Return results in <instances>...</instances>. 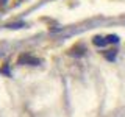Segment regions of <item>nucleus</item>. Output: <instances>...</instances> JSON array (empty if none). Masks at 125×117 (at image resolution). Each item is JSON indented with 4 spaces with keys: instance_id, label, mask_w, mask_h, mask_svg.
<instances>
[{
    "instance_id": "20e7f679",
    "label": "nucleus",
    "mask_w": 125,
    "mask_h": 117,
    "mask_svg": "<svg viewBox=\"0 0 125 117\" xmlns=\"http://www.w3.org/2000/svg\"><path fill=\"white\" fill-rule=\"evenodd\" d=\"M10 28H21V27H25V23H11V25H8Z\"/></svg>"
},
{
    "instance_id": "f03ea898",
    "label": "nucleus",
    "mask_w": 125,
    "mask_h": 117,
    "mask_svg": "<svg viewBox=\"0 0 125 117\" xmlns=\"http://www.w3.org/2000/svg\"><path fill=\"white\" fill-rule=\"evenodd\" d=\"M92 42H94V45H97V47H105L108 44L106 38H102V36H95L92 39Z\"/></svg>"
},
{
    "instance_id": "39448f33",
    "label": "nucleus",
    "mask_w": 125,
    "mask_h": 117,
    "mask_svg": "<svg viewBox=\"0 0 125 117\" xmlns=\"http://www.w3.org/2000/svg\"><path fill=\"white\" fill-rule=\"evenodd\" d=\"M114 56H116V53H114V52H111V53H108V55H106L108 59H114Z\"/></svg>"
},
{
    "instance_id": "7ed1b4c3",
    "label": "nucleus",
    "mask_w": 125,
    "mask_h": 117,
    "mask_svg": "<svg viewBox=\"0 0 125 117\" xmlns=\"http://www.w3.org/2000/svg\"><path fill=\"white\" fill-rule=\"evenodd\" d=\"M106 41L109 42V44H117V42H119V36H116V34H109V36H106Z\"/></svg>"
},
{
    "instance_id": "f257e3e1",
    "label": "nucleus",
    "mask_w": 125,
    "mask_h": 117,
    "mask_svg": "<svg viewBox=\"0 0 125 117\" xmlns=\"http://www.w3.org/2000/svg\"><path fill=\"white\" fill-rule=\"evenodd\" d=\"M22 62H25V64H30V66H38L41 61H39L38 58L30 56V55H22V56L19 58V64H22Z\"/></svg>"
},
{
    "instance_id": "423d86ee",
    "label": "nucleus",
    "mask_w": 125,
    "mask_h": 117,
    "mask_svg": "<svg viewBox=\"0 0 125 117\" xmlns=\"http://www.w3.org/2000/svg\"><path fill=\"white\" fill-rule=\"evenodd\" d=\"M2 2H3V3H6V2H8V0H2Z\"/></svg>"
}]
</instances>
